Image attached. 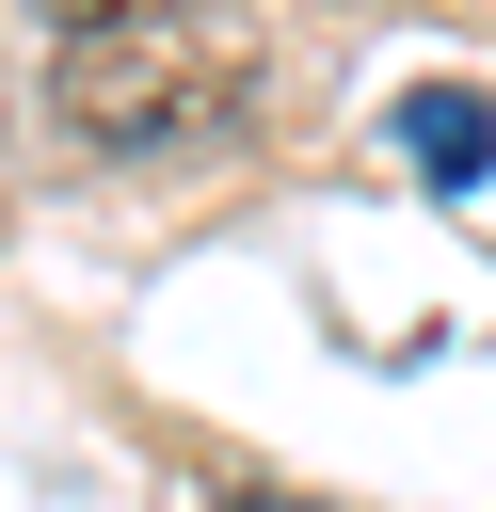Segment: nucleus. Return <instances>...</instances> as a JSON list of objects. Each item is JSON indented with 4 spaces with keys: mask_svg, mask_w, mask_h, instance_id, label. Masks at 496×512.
Segmentation results:
<instances>
[{
    "mask_svg": "<svg viewBox=\"0 0 496 512\" xmlns=\"http://www.w3.org/2000/svg\"><path fill=\"white\" fill-rule=\"evenodd\" d=\"M256 96V48L208 0H80L48 32V128L80 160H192Z\"/></svg>",
    "mask_w": 496,
    "mask_h": 512,
    "instance_id": "nucleus-1",
    "label": "nucleus"
},
{
    "mask_svg": "<svg viewBox=\"0 0 496 512\" xmlns=\"http://www.w3.org/2000/svg\"><path fill=\"white\" fill-rule=\"evenodd\" d=\"M480 128H496L480 96H416V112H400V144H416L432 176H480Z\"/></svg>",
    "mask_w": 496,
    "mask_h": 512,
    "instance_id": "nucleus-2",
    "label": "nucleus"
},
{
    "mask_svg": "<svg viewBox=\"0 0 496 512\" xmlns=\"http://www.w3.org/2000/svg\"><path fill=\"white\" fill-rule=\"evenodd\" d=\"M224 512H304V496H224Z\"/></svg>",
    "mask_w": 496,
    "mask_h": 512,
    "instance_id": "nucleus-3",
    "label": "nucleus"
}]
</instances>
